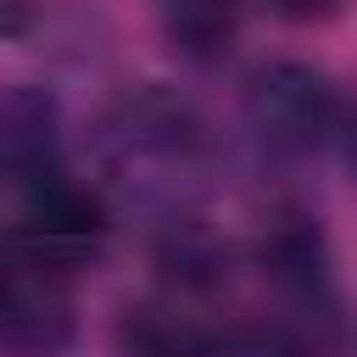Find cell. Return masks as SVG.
<instances>
[{"mask_svg": "<svg viewBox=\"0 0 357 357\" xmlns=\"http://www.w3.org/2000/svg\"><path fill=\"white\" fill-rule=\"evenodd\" d=\"M340 145H346V167H351V178H357V106L346 112V134H340Z\"/></svg>", "mask_w": 357, "mask_h": 357, "instance_id": "11", "label": "cell"}, {"mask_svg": "<svg viewBox=\"0 0 357 357\" xmlns=\"http://www.w3.org/2000/svg\"><path fill=\"white\" fill-rule=\"evenodd\" d=\"M61 173V112L45 89L11 84L0 100V178L11 195L39 190Z\"/></svg>", "mask_w": 357, "mask_h": 357, "instance_id": "7", "label": "cell"}, {"mask_svg": "<svg viewBox=\"0 0 357 357\" xmlns=\"http://www.w3.org/2000/svg\"><path fill=\"white\" fill-rule=\"evenodd\" d=\"M245 6L240 0H162V39L190 67H218L240 45Z\"/></svg>", "mask_w": 357, "mask_h": 357, "instance_id": "9", "label": "cell"}, {"mask_svg": "<svg viewBox=\"0 0 357 357\" xmlns=\"http://www.w3.org/2000/svg\"><path fill=\"white\" fill-rule=\"evenodd\" d=\"M100 145L128 184L178 201V184L195 178L206 162V123L184 95L162 84H139L123 100H112V112L100 117Z\"/></svg>", "mask_w": 357, "mask_h": 357, "instance_id": "1", "label": "cell"}, {"mask_svg": "<svg viewBox=\"0 0 357 357\" xmlns=\"http://www.w3.org/2000/svg\"><path fill=\"white\" fill-rule=\"evenodd\" d=\"M257 357H357V324L335 290L273 296V307L251 324Z\"/></svg>", "mask_w": 357, "mask_h": 357, "instance_id": "6", "label": "cell"}, {"mask_svg": "<svg viewBox=\"0 0 357 357\" xmlns=\"http://www.w3.org/2000/svg\"><path fill=\"white\" fill-rule=\"evenodd\" d=\"M106 234H112L106 195L67 178V173H56L50 184L17 195V212L6 223V257L39 262V268L73 279L106 251Z\"/></svg>", "mask_w": 357, "mask_h": 357, "instance_id": "3", "label": "cell"}, {"mask_svg": "<svg viewBox=\"0 0 357 357\" xmlns=\"http://www.w3.org/2000/svg\"><path fill=\"white\" fill-rule=\"evenodd\" d=\"M257 273L273 296H307V290H335L329 273V240L312 212L301 206H273L257 234Z\"/></svg>", "mask_w": 357, "mask_h": 357, "instance_id": "8", "label": "cell"}, {"mask_svg": "<svg viewBox=\"0 0 357 357\" xmlns=\"http://www.w3.org/2000/svg\"><path fill=\"white\" fill-rule=\"evenodd\" d=\"M112 340L123 357H251V324L212 307V296H139L117 312Z\"/></svg>", "mask_w": 357, "mask_h": 357, "instance_id": "4", "label": "cell"}, {"mask_svg": "<svg viewBox=\"0 0 357 357\" xmlns=\"http://www.w3.org/2000/svg\"><path fill=\"white\" fill-rule=\"evenodd\" d=\"M262 6H268L279 22H301V28H307V22H329L346 0H262Z\"/></svg>", "mask_w": 357, "mask_h": 357, "instance_id": "10", "label": "cell"}, {"mask_svg": "<svg viewBox=\"0 0 357 357\" xmlns=\"http://www.w3.org/2000/svg\"><path fill=\"white\" fill-rule=\"evenodd\" d=\"M73 335H78L73 279L50 273L39 262L6 257V279H0V346H6V357H67Z\"/></svg>", "mask_w": 357, "mask_h": 357, "instance_id": "5", "label": "cell"}, {"mask_svg": "<svg viewBox=\"0 0 357 357\" xmlns=\"http://www.w3.org/2000/svg\"><path fill=\"white\" fill-rule=\"evenodd\" d=\"M346 100L307 61H262L240 84V128L268 162H307L346 134Z\"/></svg>", "mask_w": 357, "mask_h": 357, "instance_id": "2", "label": "cell"}]
</instances>
